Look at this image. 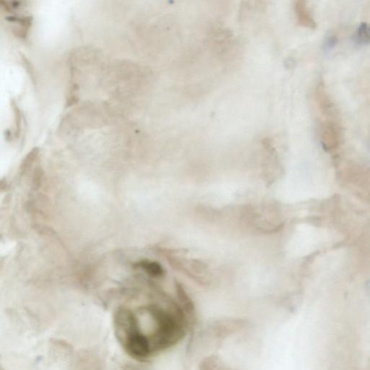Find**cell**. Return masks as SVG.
<instances>
[{
    "mask_svg": "<svg viewBox=\"0 0 370 370\" xmlns=\"http://www.w3.org/2000/svg\"><path fill=\"white\" fill-rule=\"evenodd\" d=\"M320 136L324 148L332 150L338 146L341 142V128L336 121L332 119L324 121L320 130Z\"/></svg>",
    "mask_w": 370,
    "mask_h": 370,
    "instance_id": "cell-2",
    "label": "cell"
},
{
    "mask_svg": "<svg viewBox=\"0 0 370 370\" xmlns=\"http://www.w3.org/2000/svg\"><path fill=\"white\" fill-rule=\"evenodd\" d=\"M201 370H232L223 365L216 359H208L201 365Z\"/></svg>",
    "mask_w": 370,
    "mask_h": 370,
    "instance_id": "cell-7",
    "label": "cell"
},
{
    "mask_svg": "<svg viewBox=\"0 0 370 370\" xmlns=\"http://www.w3.org/2000/svg\"><path fill=\"white\" fill-rule=\"evenodd\" d=\"M136 269H140L145 271L148 276L153 278H161L164 277V270L160 263L156 261H150L148 260H142L134 265Z\"/></svg>",
    "mask_w": 370,
    "mask_h": 370,
    "instance_id": "cell-4",
    "label": "cell"
},
{
    "mask_svg": "<svg viewBox=\"0 0 370 370\" xmlns=\"http://www.w3.org/2000/svg\"><path fill=\"white\" fill-rule=\"evenodd\" d=\"M337 42V38L335 37H334V36H331V37H329L327 38V40L325 41V47H327V48H331V47H333L335 46V45H336Z\"/></svg>",
    "mask_w": 370,
    "mask_h": 370,
    "instance_id": "cell-9",
    "label": "cell"
},
{
    "mask_svg": "<svg viewBox=\"0 0 370 370\" xmlns=\"http://www.w3.org/2000/svg\"><path fill=\"white\" fill-rule=\"evenodd\" d=\"M294 10L299 25L311 29L316 28V21L306 1H296L294 4Z\"/></svg>",
    "mask_w": 370,
    "mask_h": 370,
    "instance_id": "cell-3",
    "label": "cell"
},
{
    "mask_svg": "<svg viewBox=\"0 0 370 370\" xmlns=\"http://www.w3.org/2000/svg\"><path fill=\"white\" fill-rule=\"evenodd\" d=\"M12 109L14 111V115H15V130H14V135H15V139L19 137L20 133V125H21V113L20 110L19 109V107L17 106L16 103H15L14 100H12Z\"/></svg>",
    "mask_w": 370,
    "mask_h": 370,
    "instance_id": "cell-8",
    "label": "cell"
},
{
    "mask_svg": "<svg viewBox=\"0 0 370 370\" xmlns=\"http://www.w3.org/2000/svg\"><path fill=\"white\" fill-rule=\"evenodd\" d=\"M354 42L360 45L370 44V24L362 23L357 28L354 37Z\"/></svg>",
    "mask_w": 370,
    "mask_h": 370,
    "instance_id": "cell-5",
    "label": "cell"
},
{
    "mask_svg": "<svg viewBox=\"0 0 370 370\" xmlns=\"http://www.w3.org/2000/svg\"><path fill=\"white\" fill-rule=\"evenodd\" d=\"M176 291L179 300L181 302L185 311L187 313H192L194 310V305L189 296L186 294L184 287L180 283H176Z\"/></svg>",
    "mask_w": 370,
    "mask_h": 370,
    "instance_id": "cell-6",
    "label": "cell"
},
{
    "mask_svg": "<svg viewBox=\"0 0 370 370\" xmlns=\"http://www.w3.org/2000/svg\"><path fill=\"white\" fill-rule=\"evenodd\" d=\"M114 325L124 350L139 361H145L173 346L185 333L180 313L156 304L136 310L119 307L114 313Z\"/></svg>",
    "mask_w": 370,
    "mask_h": 370,
    "instance_id": "cell-1",
    "label": "cell"
}]
</instances>
